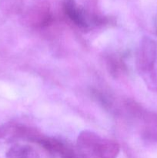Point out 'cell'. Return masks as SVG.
Returning a JSON list of instances; mask_svg holds the SVG:
<instances>
[{
    "mask_svg": "<svg viewBox=\"0 0 157 158\" xmlns=\"http://www.w3.org/2000/svg\"><path fill=\"white\" fill-rule=\"evenodd\" d=\"M9 158H38V155L33 149L28 146L15 147L9 151Z\"/></svg>",
    "mask_w": 157,
    "mask_h": 158,
    "instance_id": "obj_4",
    "label": "cell"
},
{
    "mask_svg": "<svg viewBox=\"0 0 157 158\" xmlns=\"http://www.w3.org/2000/svg\"><path fill=\"white\" fill-rule=\"evenodd\" d=\"M63 9L66 15L75 25L82 28L87 27L88 21L86 13L77 5L75 0H64Z\"/></svg>",
    "mask_w": 157,
    "mask_h": 158,
    "instance_id": "obj_3",
    "label": "cell"
},
{
    "mask_svg": "<svg viewBox=\"0 0 157 158\" xmlns=\"http://www.w3.org/2000/svg\"><path fill=\"white\" fill-rule=\"evenodd\" d=\"M78 143L83 148L89 150L99 158H115L119 151L116 143L101 140L97 135L87 131L79 136Z\"/></svg>",
    "mask_w": 157,
    "mask_h": 158,
    "instance_id": "obj_1",
    "label": "cell"
},
{
    "mask_svg": "<svg viewBox=\"0 0 157 158\" xmlns=\"http://www.w3.org/2000/svg\"><path fill=\"white\" fill-rule=\"evenodd\" d=\"M156 57V44L148 37H145L140 44L138 53L139 67L143 71L152 69Z\"/></svg>",
    "mask_w": 157,
    "mask_h": 158,
    "instance_id": "obj_2",
    "label": "cell"
}]
</instances>
